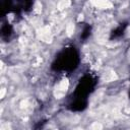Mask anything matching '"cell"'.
Returning <instances> with one entry per match:
<instances>
[{
    "mask_svg": "<svg viewBox=\"0 0 130 130\" xmlns=\"http://www.w3.org/2000/svg\"><path fill=\"white\" fill-rule=\"evenodd\" d=\"M93 4L95 5L99 8H102V9H105V8L107 9V8L112 7V3L109 2V1H94Z\"/></svg>",
    "mask_w": 130,
    "mask_h": 130,
    "instance_id": "cell-1",
    "label": "cell"
},
{
    "mask_svg": "<svg viewBox=\"0 0 130 130\" xmlns=\"http://www.w3.org/2000/svg\"><path fill=\"white\" fill-rule=\"evenodd\" d=\"M74 33V25L73 23H68L67 26H66V34L67 36H72Z\"/></svg>",
    "mask_w": 130,
    "mask_h": 130,
    "instance_id": "cell-3",
    "label": "cell"
},
{
    "mask_svg": "<svg viewBox=\"0 0 130 130\" xmlns=\"http://www.w3.org/2000/svg\"><path fill=\"white\" fill-rule=\"evenodd\" d=\"M78 16H79V17H78V22H80V20L83 19V15H82V14H79Z\"/></svg>",
    "mask_w": 130,
    "mask_h": 130,
    "instance_id": "cell-7",
    "label": "cell"
},
{
    "mask_svg": "<svg viewBox=\"0 0 130 130\" xmlns=\"http://www.w3.org/2000/svg\"><path fill=\"white\" fill-rule=\"evenodd\" d=\"M5 93H6V90H5V88H2V90H1V94H0V98L2 99L3 97H4Z\"/></svg>",
    "mask_w": 130,
    "mask_h": 130,
    "instance_id": "cell-6",
    "label": "cell"
},
{
    "mask_svg": "<svg viewBox=\"0 0 130 130\" xmlns=\"http://www.w3.org/2000/svg\"><path fill=\"white\" fill-rule=\"evenodd\" d=\"M42 11V4L40 2H36L35 3V12L37 13H40Z\"/></svg>",
    "mask_w": 130,
    "mask_h": 130,
    "instance_id": "cell-5",
    "label": "cell"
},
{
    "mask_svg": "<svg viewBox=\"0 0 130 130\" xmlns=\"http://www.w3.org/2000/svg\"><path fill=\"white\" fill-rule=\"evenodd\" d=\"M70 4H71L70 1H60L59 3H58V9L63 10L64 8H67Z\"/></svg>",
    "mask_w": 130,
    "mask_h": 130,
    "instance_id": "cell-2",
    "label": "cell"
},
{
    "mask_svg": "<svg viewBox=\"0 0 130 130\" xmlns=\"http://www.w3.org/2000/svg\"><path fill=\"white\" fill-rule=\"evenodd\" d=\"M91 130H103V125L100 122H95L91 124Z\"/></svg>",
    "mask_w": 130,
    "mask_h": 130,
    "instance_id": "cell-4",
    "label": "cell"
}]
</instances>
